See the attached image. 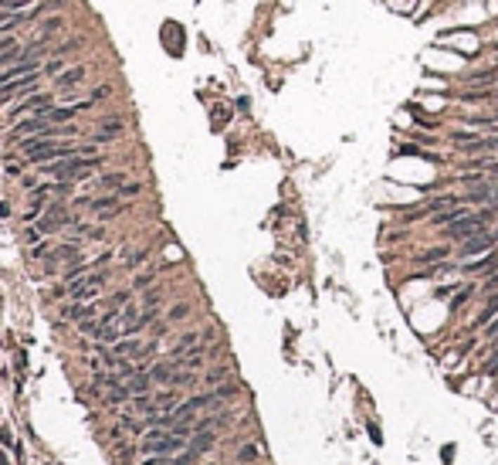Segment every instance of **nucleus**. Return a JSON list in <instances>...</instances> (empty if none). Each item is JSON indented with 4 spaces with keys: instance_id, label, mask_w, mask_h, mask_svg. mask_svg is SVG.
<instances>
[{
    "instance_id": "1",
    "label": "nucleus",
    "mask_w": 498,
    "mask_h": 465,
    "mask_svg": "<svg viewBox=\"0 0 498 465\" xmlns=\"http://www.w3.org/2000/svg\"><path fill=\"white\" fill-rule=\"evenodd\" d=\"M109 282V272L105 269H92L85 272V275H75V279H68V286L65 289H58L55 295H72V302H89V299H96L98 289Z\"/></svg>"
},
{
    "instance_id": "2",
    "label": "nucleus",
    "mask_w": 498,
    "mask_h": 465,
    "mask_svg": "<svg viewBox=\"0 0 498 465\" xmlns=\"http://www.w3.org/2000/svg\"><path fill=\"white\" fill-rule=\"evenodd\" d=\"M488 228H492V221H488L485 208H478V211H468L464 217H458V221H451L447 228H441V234H444V241L461 245V241H468V238H475V234L488 231Z\"/></svg>"
},
{
    "instance_id": "3",
    "label": "nucleus",
    "mask_w": 498,
    "mask_h": 465,
    "mask_svg": "<svg viewBox=\"0 0 498 465\" xmlns=\"http://www.w3.org/2000/svg\"><path fill=\"white\" fill-rule=\"evenodd\" d=\"M81 204L96 214L98 221H112V217H119V214L126 211V204H122V197H119V194H98V197L81 200Z\"/></svg>"
},
{
    "instance_id": "4",
    "label": "nucleus",
    "mask_w": 498,
    "mask_h": 465,
    "mask_svg": "<svg viewBox=\"0 0 498 465\" xmlns=\"http://www.w3.org/2000/svg\"><path fill=\"white\" fill-rule=\"evenodd\" d=\"M55 98L51 96H41V92H34V96H24L20 98V106H14L11 109V119H20V116H48L55 106H51Z\"/></svg>"
},
{
    "instance_id": "5",
    "label": "nucleus",
    "mask_w": 498,
    "mask_h": 465,
    "mask_svg": "<svg viewBox=\"0 0 498 465\" xmlns=\"http://www.w3.org/2000/svg\"><path fill=\"white\" fill-rule=\"evenodd\" d=\"M492 248H498V228H488V231L461 241V258H478V255L492 252Z\"/></svg>"
},
{
    "instance_id": "6",
    "label": "nucleus",
    "mask_w": 498,
    "mask_h": 465,
    "mask_svg": "<svg viewBox=\"0 0 498 465\" xmlns=\"http://www.w3.org/2000/svg\"><path fill=\"white\" fill-rule=\"evenodd\" d=\"M68 224H72L68 208H65V204H48V214L41 217L34 228H38L41 234H55V231H61V228H68Z\"/></svg>"
},
{
    "instance_id": "7",
    "label": "nucleus",
    "mask_w": 498,
    "mask_h": 465,
    "mask_svg": "<svg viewBox=\"0 0 498 465\" xmlns=\"http://www.w3.org/2000/svg\"><path fill=\"white\" fill-rule=\"evenodd\" d=\"M38 78H41V72H31V75H20V78H14V82H7V85L0 89V102H11V98H18V96H34Z\"/></svg>"
},
{
    "instance_id": "8",
    "label": "nucleus",
    "mask_w": 498,
    "mask_h": 465,
    "mask_svg": "<svg viewBox=\"0 0 498 465\" xmlns=\"http://www.w3.org/2000/svg\"><path fill=\"white\" fill-rule=\"evenodd\" d=\"M461 272H464V275H488V272H498V248L485 252L481 258H475V262H464Z\"/></svg>"
},
{
    "instance_id": "9",
    "label": "nucleus",
    "mask_w": 498,
    "mask_h": 465,
    "mask_svg": "<svg viewBox=\"0 0 498 465\" xmlns=\"http://www.w3.org/2000/svg\"><path fill=\"white\" fill-rule=\"evenodd\" d=\"M85 75H89V68H85V65L65 68V72L55 78V89H58V92H68V89H75V85H85Z\"/></svg>"
},
{
    "instance_id": "10",
    "label": "nucleus",
    "mask_w": 498,
    "mask_h": 465,
    "mask_svg": "<svg viewBox=\"0 0 498 465\" xmlns=\"http://www.w3.org/2000/svg\"><path fill=\"white\" fill-rule=\"evenodd\" d=\"M126 133V122L122 119H102L98 122V133H96V143H112L119 136Z\"/></svg>"
},
{
    "instance_id": "11",
    "label": "nucleus",
    "mask_w": 498,
    "mask_h": 465,
    "mask_svg": "<svg viewBox=\"0 0 498 465\" xmlns=\"http://www.w3.org/2000/svg\"><path fill=\"white\" fill-rule=\"evenodd\" d=\"M197 343H200V333H183L176 343L170 347V360H180V357H187L190 350H197Z\"/></svg>"
},
{
    "instance_id": "12",
    "label": "nucleus",
    "mask_w": 498,
    "mask_h": 465,
    "mask_svg": "<svg viewBox=\"0 0 498 465\" xmlns=\"http://www.w3.org/2000/svg\"><path fill=\"white\" fill-rule=\"evenodd\" d=\"M126 180H129V177L122 174V170H115V174H102V177H98L96 187H98V191H119Z\"/></svg>"
},
{
    "instance_id": "13",
    "label": "nucleus",
    "mask_w": 498,
    "mask_h": 465,
    "mask_svg": "<svg viewBox=\"0 0 498 465\" xmlns=\"http://www.w3.org/2000/svg\"><path fill=\"white\" fill-rule=\"evenodd\" d=\"M65 194H68V184H65V180H61V184H44V187H34V191H31L34 200H41V197H65Z\"/></svg>"
},
{
    "instance_id": "14",
    "label": "nucleus",
    "mask_w": 498,
    "mask_h": 465,
    "mask_svg": "<svg viewBox=\"0 0 498 465\" xmlns=\"http://www.w3.org/2000/svg\"><path fill=\"white\" fill-rule=\"evenodd\" d=\"M211 448H214V435H211V431H197V435H193V442H190L193 455H204V452H211Z\"/></svg>"
},
{
    "instance_id": "15",
    "label": "nucleus",
    "mask_w": 498,
    "mask_h": 465,
    "mask_svg": "<svg viewBox=\"0 0 498 465\" xmlns=\"http://www.w3.org/2000/svg\"><path fill=\"white\" fill-rule=\"evenodd\" d=\"M495 316H498V292H495V295H492V299H488V302H485V310L478 312V319H475V326H488V323H492Z\"/></svg>"
},
{
    "instance_id": "16",
    "label": "nucleus",
    "mask_w": 498,
    "mask_h": 465,
    "mask_svg": "<svg viewBox=\"0 0 498 465\" xmlns=\"http://www.w3.org/2000/svg\"><path fill=\"white\" fill-rule=\"evenodd\" d=\"M397 156H424V160H438L434 153L421 150V143H403V146H397Z\"/></svg>"
},
{
    "instance_id": "17",
    "label": "nucleus",
    "mask_w": 498,
    "mask_h": 465,
    "mask_svg": "<svg viewBox=\"0 0 498 465\" xmlns=\"http://www.w3.org/2000/svg\"><path fill=\"white\" fill-rule=\"evenodd\" d=\"M75 234L85 238V241H102V238H105V231L96 228V224H75Z\"/></svg>"
},
{
    "instance_id": "18",
    "label": "nucleus",
    "mask_w": 498,
    "mask_h": 465,
    "mask_svg": "<svg viewBox=\"0 0 498 465\" xmlns=\"http://www.w3.org/2000/svg\"><path fill=\"white\" fill-rule=\"evenodd\" d=\"M447 252H451V248H447V245H441V248H427V252L424 255H417V258H414V262H444V258H447Z\"/></svg>"
},
{
    "instance_id": "19",
    "label": "nucleus",
    "mask_w": 498,
    "mask_h": 465,
    "mask_svg": "<svg viewBox=\"0 0 498 465\" xmlns=\"http://www.w3.org/2000/svg\"><path fill=\"white\" fill-rule=\"evenodd\" d=\"M65 27V18H48L44 24H41V31H38V38H51V34H58Z\"/></svg>"
},
{
    "instance_id": "20",
    "label": "nucleus",
    "mask_w": 498,
    "mask_h": 465,
    "mask_svg": "<svg viewBox=\"0 0 498 465\" xmlns=\"http://www.w3.org/2000/svg\"><path fill=\"white\" fill-rule=\"evenodd\" d=\"M187 316H190V302H176V306L166 312V319H170V323H180V319H187Z\"/></svg>"
},
{
    "instance_id": "21",
    "label": "nucleus",
    "mask_w": 498,
    "mask_h": 465,
    "mask_svg": "<svg viewBox=\"0 0 498 465\" xmlns=\"http://www.w3.org/2000/svg\"><path fill=\"white\" fill-rule=\"evenodd\" d=\"M20 14H14V11H4V14H0V31H11V27H18L20 24Z\"/></svg>"
},
{
    "instance_id": "22",
    "label": "nucleus",
    "mask_w": 498,
    "mask_h": 465,
    "mask_svg": "<svg viewBox=\"0 0 498 465\" xmlns=\"http://www.w3.org/2000/svg\"><path fill=\"white\" fill-rule=\"evenodd\" d=\"M228 377H230V367H214L211 374H207V384L217 388V384H221V381H228Z\"/></svg>"
},
{
    "instance_id": "23",
    "label": "nucleus",
    "mask_w": 498,
    "mask_h": 465,
    "mask_svg": "<svg viewBox=\"0 0 498 465\" xmlns=\"http://www.w3.org/2000/svg\"><path fill=\"white\" fill-rule=\"evenodd\" d=\"M214 394H217V401H230V397L237 394V384H217Z\"/></svg>"
},
{
    "instance_id": "24",
    "label": "nucleus",
    "mask_w": 498,
    "mask_h": 465,
    "mask_svg": "<svg viewBox=\"0 0 498 465\" xmlns=\"http://www.w3.org/2000/svg\"><path fill=\"white\" fill-rule=\"evenodd\" d=\"M143 191V184H136V180H126L122 187H119V197H133V194H139Z\"/></svg>"
},
{
    "instance_id": "25",
    "label": "nucleus",
    "mask_w": 498,
    "mask_h": 465,
    "mask_svg": "<svg viewBox=\"0 0 498 465\" xmlns=\"http://www.w3.org/2000/svg\"><path fill=\"white\" fill-rule=\"evenodd\" d=\"M258 455H261V452H258V445H244L241 452H237V459H241V462H254Z\"/></svg>"
},
{
    "instance_id": "26",
    "label": "nucleus",
    "mask_w": 498,
    "mask_h": 465,
    "mask_svg": "<svg viewBox=\"0 0 498 465\" xmlns=\"http://www.w3.org/2000/svg\"><path fill=\"white\" fill-rule=\"evenodd\" d=\"M112 92H115L112 85H102V89H96V92H92V102H96V106H98V102H105V98H112Z\"/></svg>"
},
{
    "instance_id": "27",
    "label": "nucleus",
    "mask_w": 498,
    "mask_h": 465,
    "mask_svg": "<svg viewBox=\"0 0 498 465\" xmlns=\"http://www.w3.org/2000/svg\"><path fill=\"white\" fill-rule=\"evenodd\" d=\"M471 292H475L471 286H468V289H461L458 295H454V302H451V312H458V310H461V302H464V299H471Z\"/></svg>"
},
{
    "instance_id": "28",
    "label": "nucleus",
    "mask_w": 498,
    "mask_h": 465,
    "mask_svg": "<svg viewBox=\"0 0 498 465\" xmlns=\"http://www.w3.org/2000/svg\"><path fill=\"white\" fill-rule=\"evenodd\" d=\"M481 374H485V377H495V374H498V353H495V357H492V360H485V367H481Z\"/></svg>"
},
{
    "instance_id": "29",
    "label": "nucleus",
    "mask_w": 498,
    "mask_h": 465,
    "mask_svg": "<svg viewBox=\"0 0 498 465\" xmlns=\"http://www.w3.org/2000/svg\"><path fill=\"white\" fill-rule=\"evenodd\" d=\"M27 4H34V0H0L4 11H18V7H27Z\"/></svg>"
},
{
    "instance_id": "30",
    "label": "nucleus",
    "mask_w": 498,
    "mask_h": 465,
    "mask_svg": "<svg viewBox=\"0 0 498 465\" xmlns=\"http://www.w3.org/2000/svg\"><path fill=\"white\" fill-rule=\"evenodd\" d=\"M126 299H129V292H115L112 299H109V310H119V306H122Z\"/></svg>"
},
{
    "instance_id": "31",
    "label": "nucleus",
    "mask_w": 498,
    "mask_h": 465,
    "mask_svg": "<svg viewBox=\"0 0 498 465\" xmlns=\"http://www.w3.org/2000/svg\"><path fill=\"white\" fill-rule=\"evenodd\" d=\"M485 336H488V340H495V336H498V316L488 323V326H485Z\"/></svg>"
},
{
    "instance_id": "32",
    "label": "nucleus",
    "mask_w": 498,
    "mask_h": 465,
    "mask_svg": "<svg viewBox=\"0 0 498 465\" xmlns=\"http://www.w3.org/2000/svg\"><path fill=\"white\" fill-rule=\"evenodd\" d=\"M150 282H153V272H146V275H139V279H136V289H143V286H150Z\"/></svg>"
},
{
    "instance_id": "33",
    "label": "nucleus",
    "mask_w": 498,
    "mask_h": 465,
    "mask_svg": "<svg viewBox=\"0 0 498 465\" xmlns=\"http://www.w3.org/2000/svg\"><path fill=\"white\" fill-rule=\"evenodd\" d=\"M193 459H197V455H193V452H187V455H180L173 465H193Z\"/></svg>"
},
{
    "instance_id": "34",
    "label": "nucleus",
    "mask_w": 498,
    "mask_h": 465,
    "mask_svg": "<svg viewBox=\"0 0 498 465\" xmlns=\"http://www.w3.org/2000/svg\"><path fill=\"white\" fill-rule=\"evenodd\" d=\"M11 44V38H7V31H0V48H7Z\"/></svg>"
},
{
    "instance_id": "35",
    "label": "nucleus",
    "mask_w": 498,
    "mask_h": 465,
    "mask_svg": "<svg viewBox=\"0 0 498 465\" xmlns=\"http://www.w3.org/2000/svg\"><path fill=\"white\" fill-rule=\"evenodd\" d=\"M143 465H170L166 459H150V462H143Z\"/></svg>"
},
{
    "instance_id": "36",
    "label": "nucleus",
    "mask_w": 498,
    "mask_h": 465,
    "mask_svg": "<svg viewBox=\"0 0 498 465\" xmlns=\"http://www.w3.org/2000/svg\"><path fill=\"white\" fill-rule=\"evenodd\" d=\"M492 350H495V353H498V336H495V343H492Z\"/></svg>"
},
{
    "instance_id": "37",
    "label": "nucleus",
    "mask_w": 498,
    "mask_h": 465,
    "mask_svg": "<svg viewBox=\"0 0 498 465\" xmlns=\"http://www.w3.org/2000/svg\"><path fill=\"white\" fill-rule=\"evenodd\" d=\"M495 24H498V18H495Z\"/></svg>"
}]
</instances>
